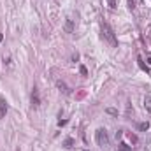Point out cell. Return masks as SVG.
<instances>
[{
	"instance_id": "2e32d148",
	"label": "cell",
	"mask_w": 151,
	"mask_h": 151,
	"mask_svg": "<svg viewBox=\"0 0 151 151\" xmlns=\"http://www.w3.org/2000/svg\"><path fill=\"white\" fill-rule=\"evenodd\" d=\"M146 62H148V63L151 65V55H148V56H146Z\"/></svg>"
},
{
	"instance_id": "5bb4252c",
	"label": "cell",
	"mask_w": 151,
	"mask_h": 151,
	"mask_svg": "<svg viewBox=\"0 0 151 151\" xmlns=\"http://www.w3.org/2000/svg\"><path fill=\"white\" fill-rule=\"evenodd\" d=\"M121 135H123V132H121V130H118V132H116V139H119Z\"/></svg>"
},
{
	"instance_id": "7a4b0ae2",
	"label": "cell",
	"mask_w": 151,
	"mask_h": 151,
	"mask_svg": "<svg viewBox=\"0 0 151 151\" xmlns=\"http://www.w3.org/2000/svg\"><path fill=\"white\" fill-rule=\"evenodd\" d=\"M95 137H97V144H99V146L106 148V146L109 144V137H107V132H106L104 128H99L97 134H95Z\"/></svg>"
},
{
	"instance_id": "5b68a950",
	"label": "cell",
	"mask_w": 151,
	"mask_h": 151,
	"mask_svg": "<svg viewBox=\"0 0 151 151\" xmlns=\"http://www.w3.org/2000/svg\"><path fill=\"white\" fill-rule=\"evenodd\" d=\"M56 86H58V90H60L62 93H65V95H69V93H70V90L67 88V84H65V83H62V81H58V83H56Z\"/></svg>"
},
{
	"instance_id": "6da1fadb",
	"label": "cell",
	"mask_w": 151,
	"mask_h": 151,
	"mask_svg": "<svg viewBox=\"0 0 151 151\" xmlns=\"http://www.w3.org/2000/svg\"><path fill=\"white\" fill-rule=\"evenodd\" d=\"M100 32H102V39H104L107 44H111L113 47H116V46H118V39H116V35H114L113 28H111L107 23H102V27H100Z\"/></svg>"
},
{
	"instance_id": "9a60e30c",
	"label": "cell",
	"mask_w": 151,
	"mask_h": 151,
	"mask_svg": "<svg viewBox=\"0 0 151 151\" xmlns=\"http://www.w3.org/2000/svg\"><path fill=\"white\" fill-rule=\"evenodd\" d=\"M72 60H74V62H77V60H79V55H77V53H76V55H72Z\"/></svg>"
},
{
	"instance_id": "4fadbf2b",
	"label": "cell",
	"mask_w": 151,
	"mask_h": 151,
	"mask_svg": "<svg viewBox=\"0 0 151 151\" xmlns=\"http://www.w3.org/2000/svg\"><path fill=\"white\" fill-rule=\"evenodd\" d=\"M79 70H81V74H83V76L88 74V70H86V67H84V65H81V69H79Z\"/></svg>"
},
{
	"instance_id": "30bf717a",
	"label": "cell",
	"mask_w": 151,
	"mask_h": 151,
	"mask_svg": "<svg viewBox=\"0 0 151 151\" xmlns=\"http://www.w3.org/2000/svg\"><path fill=\"white\" fill-rule=\"evenodd\" d=\"M106 113H107V114H113V116H118V111H116V109H113V107H107V109H106Z\"/></svg>"
},
{
	"instance_id": "52a82bcc",
	"label": "cell",
	"mask_w": 151,
	"mask_h": 151,
	"mask_svg": "<svg viewBox=\"0 0 151 151\" xmlns=\"http://www.w3.org/2000/svg\"><path fill=\"white\" fill-rule=\"evenodd\" d=\"M144 107H146V111H150V113H151V97H150V95L144 99Z\"/></svg>"
},
{
	"instance_id": "7c38bea8",
	"label": "cell",
	"mask_w": 151,
	"mask_h": 151,
	"mask_svg": "<svg viewBox=\"0 0 151 151\" xmlns=\"http://www.w3.org/2000/svg\"><path fill=\"white\" fill-rule=\"evenodd\" d=\"M107 4H109V7H111V9H116V7H118L116 0H107Z\"/></svg>"
},
{
	"instance_id": "277c9868",
	"label": "cell",
	"mask_w": 151,
	"mask_h": 151,
	"mask_svg": "<svg viewBox=\"0 0 151 151\" xmlns=\"http://www.w3.org/2000/svg\"><path fill=\"white\" fill-rule=\"evenodd\" d=\"M63 30H65L67 34H72V32H74V19H72V18H69V19H67V23H65Z\"/></svg>"
},
{
	"instance_id": "9c48e42d",
	"label": "cell",
	"mask_w": 151,
	"mask_h": 151,
	"mask_svg": "<svg viewBox=\"0 0 151 151\" xmlns=\"http://www.w3.org/2000/svg\"><path fill=\"white\" fill-rule=\"evenodd\" d=\"M72 144H74V141H72V139H65V142H63V146H65V148H72Z\"/></svg>"
},
{
	"instance_id": "8992f818",
	"label": "cell",
	"mask_w": 151,
	"mask_h": 151,
	"mask_svg": "<svg viewBox=\"0 0 151 151\" xmlns=\"http://www.w3.org/2000/svg\"><path fill=\"white\" fill-rule=\"evenodd\" d=\"M5 113H7V104H5V100H2V102H0V118Z\"/></svg>"
},
{
	"instance_id": "3957f363",
	"label": "cell",
	"mask_w": 151,
	"mask_h": 151,
	"mask_svg": "<svg viewBox=\"0 0 151 151\" xmlns=\"http://www.w3.org/2000/svg\"><path fill=\"white\" fill-rule=\"evenodd\" d=\"M32 106H34V107H39V106H40V97H39L37 88H34V91H32Z\"/></svg>"
},
{
	"instance_id": "ac0fdd59",
	"label": "cell",
	"mask_w": 151,
	"mask_h": 151,
	"mask_svg": "<svg viewBox=\"0 0 151 151\" xmlns=\"http://www.w3.org/2000/svg\"><path fill=\"white\" fill-rule=\"evenodd\" d=\"M86 151H88V150H86Z\"/></svg>"
},
{
	"instance_id": "ba28073f",
	"label": "cell",
	"mask_w": 151,
	"mask_h": 151,
	"mask_svg": "<svg viewBox=\"0 0 151 151\" xmlns=\"http://www.w3.org/2000/svg\"><path fill=\"white\" fill-rule=\"evenodd\" d=\"M118 150H119V151H132V148H130L128 144H125V142H121V144L118 146Z\"/></svg>"
},
{
	"instance_id": "8fae6325",
	"label": "cell",
	"mask_w": 151,
	"mask_h": 151,
	"mask_svg": "<svg viewBox=\"0 0 151 151\" xmlns=\"http://www.w3.org/2000/svg\"><path fill=\"white\" fill-rule=\"evenodd\" d=\"M139 128H141V130H148V128H150V123H148V121H144V123H141V125H139Z\"/></svg>"
},
{
	"instance_id": "e0dca14e",
	"label": "cell",
	"mask_w": 151,
	"mask_h": 151,
	"mask_svg": "<svg viewBox=\"0 0 151 151\" xmlns=\"http://www.w3.org/2000/svg\"><path fill=\"white\" fill-rule=\"evenodd\" d=\"M2 40H4V34L0 32V44H2Z\"/></svg>"
}]
</instances>
